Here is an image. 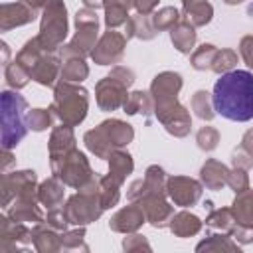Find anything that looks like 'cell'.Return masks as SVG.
<instances>
[{
    "instance_id": "680465c9",
    "label": "cell",
    "mask_w": 253,
    "mask_h": 253,
    "mask_svg": "<svg viewBox=\"0 0 253 253\" xmlns=\"http://www.w3.org/2000/svg\"><path fill=\"white\" fill-rule=\"evenodd\" d=\"M0 47H2V63H4V67L10 63L8 61V57H10V47H8V43L6 42H0Z\"/></svg>"
},
{
    "instance_id": "91938a15",
    "label": "cell",
    "mask_w": 253,
    "mask_h": 253,
    "mask_svg": "<svg viewBox=\"0 0 253 253\" xmlns=\"http://www.w3.org/2000/svg\"><path fill=\"white\" fill-rule=\"evenodd\" d=\"M227 6H237V4H243L245 0H223Z\"/></svg>"
},
{
    "instance_id": "4dcf8cb0",
    "label": "cell",
    "mask_w": 253,
    "mask_h": 253,
    "mask_svg": "<svg viewBox=\"0 0 253 253\" xmlns=\"http://www.w3.org/2000/svg\"><path fill=\"white\" fill-rule=\"evenodd\" d=\"M123 109L126 115L142 113L144 117H150L154 113V99H152L150 91H132V93H128Z\"/></svg>"
},
{
    "instance_id": "7a4b0ae2",
    "label": "cell",
    "mask_w": 253,
    "mask_h": 253,
    "mask_svg": "<svg viewBox=\"0 0 253 253\" xmlns=\"http://www.w3.org/2000/svg\"><path fill=\"white\" fill-rule=\"evenodd\" d=\"M134 138V128L121 119H107L99 126L83 134V142L91 154L107 160L115 150L125 148Z\"/></svg>"
},
{
    "instance_id": "836d02e7",
    "label": "cell",
    "mask_w": 253,
    "mask_h": 253,
    "mask_svg": "<svg viewBox=\"0 0 253 253\" xmlns=\"http://www.w3.org/2000/svg\"><path fill=\"white\" fill-rule=\"evenodd\" d=\"M121 186L123 184L119 180H115L111 174L101 178V182H99V198H101L103 210H109V208L119 204V200H121Z\"/></svg>"
},
{
    "instance_id": "bcb514c9",
    "label": "cell",
    "mask_w": 253,
    "mask_h": 253,
    "mask_svg": "<svg viewBox=\"0 0 253 253\" xmlns=\"http://www.w3.org/2000/svg\"><path fill=\"white\" fill-rule=\"evenodd\" d=\"M123 249L126 253H132V251H150L152 247L144 235L132 231V233H126V237L123 239Z\"/></svg>"
},
{
    "instance_id": "30bf717a",
    "label": "cell",
    "mask_w": 253,
    "mask_h": 253,
    "mask_svg": "<svg viewBox=\"0 0 253 253\" xmlns=\"http://www.w3.org/2000/svg\"><path fill=\"white\" fill-rule=\"evenodd\" d=\"M38 192V174L34 170H14L2 174V186H0V204L6 210L10 202L18 196Z\"/></svg>"
},
{
    "instance_id": "f5cc1de1",
    "label": "cell",
    "mask_w": 253,
    "mask_h": 253,
    "mask_svg": "<svg viewBox=\"0 0 253 253\" xmlns=\"http://www.w3.org/2000/svg\"><path fill=\"white\" fill-rule=\"evenodd\" d=\"M160 0H134V8L138 14H152Z\"/></svg>"
},
{
    "instance_id": "ba28073f",
    "label": "cell",
    "mask_w": 253,
    "mask_h": 253,
    "mask_svg": "<svg viewBox=\"0 0 253 253\" xmlns=\"http://www.w3.org/2000/svg\"><path fill=\"white\" fill-rule=\"evenodd\" d=\"M63 211L69 219V225H87L97 221L105 211L101 206L99 190H77V194L67 198Z\"/></svg>"
},
{
    "instance_id": "681fc988",
    "label": "cell",
    "mask_w": 253,
    "mask_h": 253,
    "mask_svg": "<svg viewBox=\"0 0 253 253\" xmlns=\"http://www.w3.org/2000/svg\"><path fill=\"white\" fill-rule=\"evenodd\" d=\"M231 237L239 243V245H249L253 243V225H243V223H237L233 225V229L229 231Z\"/></svg>"
},
{
    "instance_id": "5bb4252c",
    "label": "cell",
    "mask_w": 253,
    "mask_h": 253,
    "mask_svg": "<svg viewBox=\"0 0 253 253\" xmlns=\"http://www.w3.org/2000/svg\"><path fill=\"white\" fill-rule=\"evenodd\" d=\"M168 194H160V192H146L136 204H140V208L144 210V215H146V221L156 227V229H162V227H168L170 225V219L174 215V206L166 200Z\"/></svg>"
},
{
    "instance_id": "ffe728a7",
    "label": "cell",
    "mask_w": 253,
    "mask_h": 253,
    "mask_svg": "<svg viewBox=\"0 0 253 253\" xmlns=\"http://www.w3.org/2000/svg\"><path fill=\"white\" fill-rule=\"evenodd\" d=\"M61 73V57L55 55L53 51H43V55L36 61V65L30 69V77L32 81L43 85V87H51L55 85L57 77Z\"/></svg>"
},
{
    "instance_id": "7c38bea8",
    "label": "cell",
    "mask_w": 253,
    "mask_h": 253,
    "mask_svg": "<svg viewBox=\"0 0 253 253\" xmlns=\"http://www.w3.org/2000/svg\"><path fill=\"white\" fill-rule=\"evenodd\" d=\"M34 243V231L22 221L10 219L6 213L0 215V251L12 253Z\"/></svg>"
},
{
    "instance_id": "d6a6232c",
    "label": "cell",
    "mask_w": 253,
    "mask_h": 253,
    "mask_svg": "<svg viewBox=\"0 0 253 253\" xmlns=\"http://www.w3.org/2000/svg\"><path fill=\"white\" fill-rule=\"evenodd\" d=\"M87 77H89V65L85 63V57H67V59H63L59 79L71 81V83H81Z\"/></svg>"
},
{
    "instance_id": "5b68a950",
    "label": "cell",
    "mask_w": 253,
    "mask_h": 253,
    "mask_svg": "<svg viewBox=\"0 0 253 253\" xmlns=\"http://www.w3.org/2000/svg\"><path fill=\"white\" fill-rule=\"evenodd\" d=\"M99 42V16L97 10L81 8L75 12V36L69 43H63L57 51L61 59L67 57H87L93 53Z\"/></svg>"
},
{
    "instance_id": "cb8c5ba5",
    "label": "cell",
    "mask_w": 253,
    "mask_h": 253,
    "mask_svg": "<svg viewBox=\"0 0 253 253\" xmlns=\"http://www.w3.org/2000/svg\"><path fill=\"white\" fill-rule=\"evenodd\" d=\"M38 198H40V204L45 206L47 210L59 208L65 198V184L57 176H51L38 186Z\"/></svg>"
},
{
    "instance_id": "f35d334b",
    "label": "cell",
    "mask_w": 253,
    "mask_h": 253,
    "mask_svg": "<svg viewBox=\"0 0 253 253\" xmlns=\"http://www.w3.org/2000/svg\"><path fill=\"white\" fill-rule=\"evenodd\" d=\"M61 247L65 251H89V245L85 243V225L61 231Z\"/></svg>"
},
{
    "instance_id": "44dd1931",
    "label": "cell",
    "mask_w": 253,
    "mask_h": 253,
    "mask_svg": "<svg viewBox=\"0 0 253 253\" xmlns=\"http://www.w3.org/2000/svg\"><path fill=\"white\" fill-rule=\"evenodd\" d=\"M229 170L223 162L215 160V158H208L202 168H200V180L202 184L208 188V190H221L225 184H227V176H229Z\"/></svg>"
},
{
    "instance_id": "60d3db41",
    "label": "cell",
    "mask_w": 253,
    "mask_h": 253,
    "mask_svg": "<svg viewBox=\"0 0 253 253\" xmlns=\"http://www.w3.org/2000/svg\"><path fill=\"white\" fill-rule=\"evenodd\" d=\"M4 79H6V83L12 87V89H24L28 83H30V73L14 59L12 63H8L6 67H4Z\"/></svg>"
},
{
    "instance_id": "1f68e13d",
    "label": "cell",
    "mask_w": 253,
    "mask_h": 253,
    "mask_svg": "<svg viewBox=\"0 0 253 253\" xmlns=\"http://www.w3.org/2000/svg\"><path fill=\"white\" fill-rule=\"evenodd\" d=\"M196 251H237L239 253V243L231 237V233L219 231V233H210L206 239H202L196 245Z\"/></svg>"
},
{
    "instance_id": "8fae6325",
    "label": "cell",
    "mask_w": 253,
    "mask_h": 253,
    "mask_svg": "<svg viewBox=\"0 0 253 253\" xmlns=\"http://www.w3.org/2000/svg\"><path fill=\"white\" fill-rule=\"evenodd\" d=\"M202 192H204L202 180L190 176H168L166 180V194L174 206L192 208L202 198Z\"/></svg>"
},
{
    "instance_id": "c3c4849f",
    "label": "cell",
    "mask_w": 253,
    "mask_h": 253,
    "mask_svg": "<svg viewBox=\"0 0 253 253\" xmlns=\"http://www.w3.org/2000/svg\"><path fill=\"white\" fill-rule=\"evenodd\" d=\"M231 164L233 166H239V168H245V170H251L253 168V154L239 144L231 152Z\"/></svg>"
},
{
    "instance_id": "d590c367",
    "label": "cell",
    "mask_w": 253,
    "mask_h": 253,
    "mask_svg": "<svg viewBox=\"0 0 253 253\" xmlns=\"http://www.w3.org/2000/svg\"><path fill=\"white\" fill-rule=\"evenodd\" d=\"M206 225L210 229H215V231H225L229 233L235 225V215L231 211V208H217V210H210V215L206 217Z\"/></svg>"
},
{
    "instance_id": "9a60e30c",
    "label": "cell",
    "mask_w": 253,
    "mask_h": 253,
    "mask_svg": "<svg viewBox=\"0 0 253 253\" xmlns=\"http://www.w3.org/2000/svg\"><path fill=\"white\" fill-rule=\"evenodd\" d=\"M126 97H128V87L111 75H105L95 85V99L101 111H117L119 107L125 105Z\"/></svg>"
},
{
    "instance_id": "11a10c76",
    "label": "cell",
    "mask_w": 253,
    "mask_h": 253,
    "mask_svg": "<svg viewBox=\"0 0 253 253\" xmlns=\"http://www.w3.org/2000/svg\"><path fill=\"white\" fill-rule=\"evenodd\" d=\"M241 146L253 154V128H249V130L243 134V138H241Z\"/></svg>"
},
{
    "instance_id": "f1b7e54d",
    "label": "cell",
    "mask_w": 253,
    "mask_h": 253,
    "mask_svg": "<svg viewBox=\"0 0 253 253\" xmlns=\"http://www.w3.org/2000/svg\"><path fill=\"white\" fill-rule=\"evenodd\" d=\"M107 160H109V174H111L115 180H119L121 184H125L126 176L132 174V170H134V160H132V156H130L126 150L119 148V150H115Z\"/></svg>"
},
{
    "instance_id": "db71d44e",
    "label": "cell",
    "mask_w": 253,
    "mask_h": 253,
    "mask_svg": "<svg viewBox=\"0 0 253 253\" xmlns=\"http://www.w3.org/2000/svg\"><path fill=\"white\" fill-rule=\"evenodd\" d=\"M109 6H121L125 10H130V8H134V0H105V8H109Z\"/></svg>"
},
{
    "instance_id": "6da1fadb",
    "label": "cell",
    "mask_w": 253,
    "mask_h": 253,
    "mask_svg": "<svg viewBox=\"0 0 253 253\" xmlns=\"http://www.w3.org/2000/svg\"><path fill=\"white\" fill-rule=\"evenodd\" d=\"M213 109L227 121L247 123L253 119V73L245 69H231L213 85Z\"/></svg>"
},
{
    "instance_id": "3957f363",
    "label": "cell",
    "mask_w": 253,
    "mask_h": 253,
    "mask_svg": "<svg viewBox=\"0 0 253 253\" xmlns=\"http://www.w3.org/2000/svg\"><path fill=\"white\" fill-rule=\"evenodd\" d=\"M53 115L69 126H77L85 121L89 111V91L79 83L59 79L53 87V103L49 105Z\"/></svg>"
},
{
    "instance_id": "484cf974",
    "label": "cell",
    "mask_w": 253,
    "mask_h": 253,
    "mask_svg": "<svg viewBox=\"0 0 253 253\" xmlns=\"http://www.w3.org/2000/svg\"><path fill=\"white\" fill-rule=\"evenodd\" d=\"M156 28L152 24V18L150 14H138L136 16H130L125 24V36L126 40L130 38H136V40H142V42H148V40H154L156 38Z\"/></svg>"
},
{
    "instance_id": "8d00e7d4",
    "label": "cell",
    "mask_w": 253,
    "mask_h": 253,
    "mask_svg": "<svg viewBox=\"0 0 253 253\" xmlns=\"http://www.w3.org/2000/svg\"><path fill=\"white\" fill-rule=\"evenodd\" d=\"M215 53H217V47L213 43H202L200 47H196L190 55V65L196 69V71H206V69H211L213 65V59H215Z\"/></svg>"
},
{
    "instance_id": "9c48e42d",
    "label": "cell",
    "mask_w": 253,
    "mask_h": 253,
    "mask_svg": "<svg viewBox=\"0 0 253 253\" xmlns=\"http://www.w3.org/2000/svg\"><path fill=\"white\" fill-rule=\"evenodd\" d=\"M154 115L162 123V126L166 128V132L172 134V136H176V138H184L192 130L190 111L184 105H180L178 99L176 101H170V103L154 105Z\"/></svg>"
},
{
    "instance_id": "ab89813d",
    "label": "cell",
    "mask_w": 253,
    "mask_h": 253,
    "mask_svg": "<svg viewBox=\"0 0 253 253\" xmlns=\"http://www.w3.org/2000/svg\"><path fill=\"white\" fill-rule=\"evenodd\" d=\"M53 111L51 109H30L26 113V123H28V128L36 130V132H42L49 126H53Z\"/></svg>"
},
{
    "instance_id": "603a6c76",
    "label": "cell",
    "mask_w": 253,
    "mask_h": 253,
    "mask_svg": "<svg viewBox=\"0 0 253 253\" xmlns=\"http://www.w3.org/2000/svg\"><path fill=\"white\" fill-rule=\"evenodd\" d=\"M34 231V247L40 251V253H55V251H61V233L53 227H49L45 221L42 223H36L32 227Z\"/></svg>"
},
{
    "instance_id": "52a82bcc",
    "label": "cell",
    "mask_w": 253,
    "mask_h": 253,
    "mask_svg": "<svg viewBox=\"0 0 253 253\" xmlns=\"http://www.w3.org/2000/svg\"><path fill=\"white\" fill-rule=\"evenodd\" d=\"M49 166H51L53 176H57L65 186L75 188V190H81L97 176L87 156L77 146L59 158H49Z\"/></svg>"
},
{
    "instance_id": "f6af8a7d",
    "label": "cell",
    "mask_w": 253,
    "mask_h": 253,
    "mask_svg": "<svg viewBox=\"0 0 253 253\" xmlns=\"http://www.w3.org/2000/svg\"><path fill=\"white\" fill-rule=\"evenodd\" d=\"M227 186L235 194L247 190L249 188V174H247V170L245 168H239V166H233L229 170V176H227Z\"/></svg>"
},
{
    "instance_id": "7402d4cb",
    "label": "cell",
    "mask_w": 253,
    "mask_h": 253,
    "mask_svg": "<svg viewBox=\"0 0 253 253\" xmlns=\"http://www.w3.org/2000/svg\"><path fill=\"white\" fill-rule=\"evenodd\" d=\"M75 148V134H73V126L69 125H59L53 126L49 142H47V150H49V158H59L63 154H67L69 150Z\"/></svg>"
},
{
    "instance_id": "8992f818",
    "label": "cell",
    "mask_w": 253,
    "mask_h": 253,
    "mask_svg": "<svg viewBox=\"0 0 253 253\" xmlns=\"http://www.w3.org/2000/svg\"><path fill=\"white\" fill-rule=\"evenodd\" d=\"M67 32H69V22L63 0H45L42 6L40 34L36 36L40 45L45 51H57L67 38Z\"/></svg>"
},
{
    "instance_id": "b9f144b4",
    "label": "cell",
    "mask_w": 253,
    "mask_h": 253,
    "mask_svg": "<svg viewBox=\"0 0 253 253\" xmlns=\"http://www.w3.org/2000/svg\"><path fill=\"white\" fill-rule=\"evenodd\" d=\"M235 65H237V53L233 49H229V47H223V49H217L213 65H211V71H215L217 75H223V73L231 71Z\"/></svg>"
},
{
    "instance_id": "ac0fdd59",
    "label": "cell",
    "mask_w": 253,
    "mask_h": 253,
    "mask_svg": "<svg viewBox=\"0 0 253 253\" xmlns=\"http://www.w3.org/2000/svg\"><path fill=\"white\" fill-rule=\"evenodd\" d=\"M184 79L178 71H160L152 83H150V95L154 99V105L176 101L182 91Z\"/></svg>"
},
{
    "instance_id": "d6986e66",
    "label": "cell",
    "mask_w": 253,
    "mask_h": 253,
    "mask_svg": "<svg viewBox=\"0 0 253 253\" xmlns=\"http://www.w3.org/2000/svg\"><path fill=\"white\" fill-rule=\"evenodd\" d=\"M146 221V215H144V210L140 208V204L136 202H130L128 206L121 208L119 211H115L109 219V227L111 231H117V233H132V231H138L142 227V223Z\"/></svg>"
},
{
    "instance_id": "ee69618b",
    "label": "cell",
    "mask_w": 253,
    "mask_h": 253,
    "mask_svg": "<svg viewBox=\"0 0 253 253\" xmlns=\"http://www.w3.org/2000/svg\"><path fill=\"white\" fill-rule=\"evenodd\" d=\"M128 10L121 8V6H109L105 8V26L109 30H117L119 26H125L128 20Z\"/></svg>"
},
{
    "instance_id": "7bdbcfd3",
    "label": "cell",
    "mask_w": 253,
    "mask_h": 253,
    "mask_svg": "<svg viewBox=\"0 0 253 253\" xmlns=\"http://www.w3.org/2000/svg\"><path fill=\"white\" fill-rule=\"evenodd\" d=\"M196 142H198V148L204 150V152H211L217 148L219 144V130L215 126H202L198 132H196Z\"/></svg>"
},
{
    "instance_id": "277c9868",
    "label": "cell",
    "mask_w": 253,
    "mask_h": 253,
    "mask_svg": "<svg viewBox=\"0 0 253 253\" xmlns=\"http://www.w3.org/2000/svg\"><path fill=\"white\" fill-rule=\"evenodd\" d=\"M2 101V148L12 150L20 144V140L28 132L26 113H28V101L14 89H4L0 95Z\"/></svg>"
},
{
    "instance_id": "7dc6e473",
    "label": "cell",
    "mask_w": 253,
    "mask_h": 253,
    "mask_svg": "<svg viewBox=\"0 0 253 253\" xmlns=\"http://www.w3.org/2000/svg\"><path fill=\"white\" fill-rule=\"evenodd\" d=\"M45 223H47L49 227L57 229V231L61 233V231H65V229H67V225H69V219H67V215H65L63 208H53V210H47V215H45Z\"/></svg>"
},
{
    "instance_id": "83f0119b",
    "label": "cell",
    "mask_w": 253,
    "mask_h": 253,
    "mask_svg": "<svg viewBox=\"0 0 253 253\" xmlns=\"http://www.w3.org/2000/svg\"><path fill=\"white\" fill-rule=\"evenodd\" d=\"M182 14H184V20L200 28L211 22L213 6L208 0H182Z\"/></svg>"
},
{
    "instance_id": "4316f807",
    "label": "cell",
    "mask_w": 253,
    "mask_h": 253,
    "mask_svg": "<svg viewBox=\"0 0 253 253\" xmlns=\"http://www.w3.org/2000/svg\"><path fill=\"white\" fill-rule=\"evenodd\" d=\"M196 40H198L196 26L190 24L188 20H184V18L170 30V42H172V45H174L180 53H190V51H194Z\"/></svg>"
},
{
    "instance_id": "816d5d0a",
    "label": "cell",
    "mask_w": 253,
    "mask_h": 253,
    "mask_svg": "<svg viewBox=\"0 0 253 253\" xmlns=\"http://www.w3.org/2000/svg\"><path fill=\"white\" fill-rule=\"evenodd\" d=\"M239 53H241L245 65L253 71V34L241 38V42H239Z\"/></svg>"
},
{
    "instance_id": "6f0895ef",
    "label": "cell",
    "mask_w": 253,
    "mask_h": 253,
    "mask_svg": "<svg viewBox=\"0 0 253 253\" xmlns=\"http://www.w3.org/2000/svg\"><path fill=\"white\" fill-rule=\"evenodd\" d=\"M85 8H91V10H99V8H105V0H81Z\"/></svg>"
},
{
    "instance_id": "e0dca14e",
    "label": "cell",
    "mask_w": 253,
    "mask_h": 253,
    "mask_svg": "<svg viewBox=\"0 0 253 253\" xmlns=\"http://www.w3.org/2000/svg\"><path fill=\"white\" fill-rule=\"evenodd\" d=\"M40 10L34 8L32 4H28L26 0H18V2H4L0 6V30L8 32L12 28L18 26H26L30 22H34L38 18Z\"/></svg>"
},
{
    "instance_id": "4fadbf2b",
    "label": "cell",
    "mask_w": 253,
    "mask_h": 253,
    "mask_svg": "<svg viewBox=\"0 0 253 253\" xmlns=\"http://www.w3.org/2000/svg\"><path fill=\"white\" fill-rule=\"evenodd\" d=\"M125 47H126V36L117 32V30H109L99 38L91 59L97 65H115L123 59L125 55Z\"/></svg>"
},
{
    "instance_id": "9f6ffc18",
    "label": "cell",
    "mask_w": 253,
    "mask_h": 253,
    "mask_svg": "<svg viewBox=\"0 0 253 253\" xmlns=\"http://www.w3.org/2000/svg\"><path fill=\"white\" fill-rule=\"evenodd\" d=\"M10 164H14V156L10 154V150L2 148V174L8 172V166H10Z\"/></svg>"
},
{
    "instance_id": "f546056e",
    "label": "cell",
    "mask_w": 253,
    "mask_h": 253,
    "mask_svg": "<svg viewBox=\"0 0 253 253\" xmlns=\"http://www.w3.org/2000/svg\"><path fill=\"white\" fill-rule=\"evenodd\" d=\"M231 211H233L237 223L253 225V190L251 188L235 194V198L231 202Z\"/></svg>"
},
{
    "instance_id": "2e32d148",
    "label": "cell",
    "mask_w": 253,
    "mask_h": 253,
    "mask_svg": "<svg viewBox=\"0 0 253 253\" xmlns=\"http://www.w3.org/2000/svg\"><path fill=\"white\" fill-rule=\"evenodd\" d=\"M6 215L14 221H22V223H42L45 221L43 217V211L40 208V198H38V192H32V194H24V196H18L10 202V206L6 208Z\"/></svg>"
},
{
    "instance_id": "f907efd6",
    "label": "cell",
    "mask_w": 253,
    "mask_h": 253,
    "mask_svg": "<svg viewBox=\"0 0 253 253\" xmlns=\"http://www.w3.org/2000/svg\"><path fill=\"white\" fill-rule=\"evenodd\" d=\"M111 77H115L117 81H121L123 85H126V87H132V83L136 81V75H134V71L130 69V67H126V65H115L113 69H111V73H109Z\"/></svg>"
},
{
    "instance_id": "e575fe53",
    "label": "cell",
    "mask_w": 253,
    "mask_h": 253,
    "mask_svg": "<svg viewBox=\"0 0 253 253\" xmlns=\"http://www.w3.org/2000/svg\"><path fill=\"white\" fill-rule=\"evenodd\" d=\"M190 109L194 111V115L202 121H211L215 117V109H213V101L211 95L206 89H198L192 99H190Z\"/></svg>"
},
{
    "instance_id": "74e56055",
    "label": "cell",
    "mask_w": 253,
    "mask_h": 253,
    "mask_svg": "<svg viewBox=\"0 0 253 253\" xmlns=\"http://www.w3.org/2000/svg\"><path fill=\"white\" fill-rule=\"evenodd\" d=\"M150 18H152V24H154V28H156L158 34L164 32V30H172L182 20L180 10L174 8V6H164V8L156 10V12H152Z\"/></svg>"
},
{
    "instance_id": "d4e9b609",
    "label": "cell",
    "mask_w": 253,
    "mask_h": 253,
    "mask_svg": "<svg viewBox=\"0 0 253 253\" xmlns=\"http://www.w3.org/2000/svg\"><path fill=\"white\" fill-rule=\"evenodd\" d=\"M202 225H204V221H202L196 213H192V211H178V213L172 215L168 227H170V231H172L176 237L186 239V237L198 235V233L202 231Z\"/></svg>"
}]
</instances>
